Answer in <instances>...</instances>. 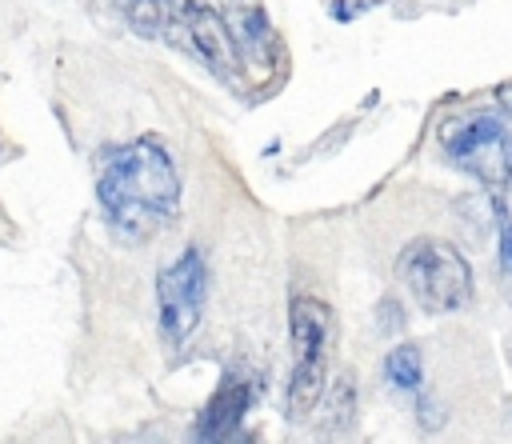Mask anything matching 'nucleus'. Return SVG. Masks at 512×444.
<instances>
[{"instance_id": "nucleus-1", "label": "nucleus", "mask_w": 512, "mask_h": 444, "mask_svg": "<svg viewBox=\"0 0 512 444\" xmlns=\"http://www.w3.org/2000/svg\"><path fill=\"white\" fill-rule=\"evenodd\" d=\"M96 200L108 228L132 244L152 240L180 208V172L156 136L112 148L96 176Z\"/></svg>"}, {"instance_id": "nucleus-2", "label": "nucleus", "mask_w": 512, "mask_h": 444, "mask_svg": "<svg viewBox=\"0 0 512 444\" xmlns=\"http://www.w3.org/2000/svg\"><path fill=\"white\" fill-rule=\"evenodd\" d=\"M396 272L412 292V300L432 316L456 312L472 300V264L448 240H432V236L412 240L396 256Z\"/></svg>"}, {"instance_id": "nucleus-3", "label": "nucleus", "mask_w": 512, "mask_h": 444, "mask_svg": "<svg viewBox=\"0 0 512 444\" xmlns=\"http://www.w3.org/2000/svg\"><path fill=\"white\" fill-rule=\"evenodd\" d=\"M292 376H288V416L304 420L320 396L328 376V344L336 332V312L316 296H296L292 312Z\"/></svg>"}, {"instance_id": "nucleus-4", "label": "nucleus", "mask_w": 512, "mask_h": 444, "mask_svg": "<svg viewBox=\"0 0 512 444\" xmlns=\"http://www.w3.org/2000/svg\"><path fill=\"white\" fill-rule=\"evenodd\" d=\"M208 304V264L200 248H184L176 260H168L156 276V316H160V336L168 348H184Z\"/></svg>"}, {"instance_id": "nucleus-5", "label": "nucleus", "mask_w": 512, "mask_h": 444, "mask_svg": "<svg viewBox=\"0 0 512 444\" xmlns=\"http://www.w3.org/2000/svg\"><path fill=\"white\" fill-rule=\"evenodd\" d=\"M444 152L456 168L472 172L484 184L512 180V116L500 112H472L444 132Z\"/></svg>"}, {"instance_id": "nucleus-6", "label": "nucleus", "mask_w": 512, "mask_h": 444, "mask_svg": "<svg viewBox=\"0 0 512 444\" xmlns=\"http://www.w3.org/2000/svg\"><path fill=\"white\" fill-rule=\"evenodd\" d=\"M164 40L188 48V52H192L200 64H208L220 80H240V76H244V52H240V44H236V32H232L228 20H224L216 8H208V4H196V0L176 4V16H172Z\"/></svg>"}, {"instance_id": "nucleus-7", "label": "nucleus", "mask_w": 512, "mask_h": 444, "mask_svg": "<svg viewBox=\"0 0 512 444\" xmlns=\"http://www.w3.org/2000/svg\"><path fill=\"white\" fill-rule=\"evenodd\" d=\"M252 400H256V384H252V376H244V372H228V376L220 380L216 396L208 400V408L200 412L192 436H196V440H232V436H240V424H244Z\"/></svg>"}, {"instance_id": "nucleus-8", "label": "nucleus", "mask_w": 512, "mask_h": 444, "mask_svg": "<svg viewBox=\"0 0 512 444\" xmlns=\"http://www.w3.org/2000/svg\"><path fill=\"white\" fill-rule=\"evenodd\" d=\"M112 4L140 36H168V24L176 16V0H112Z\"/></svg>"}, {"instance_id": "nucleus-9", "label": "nucleus", "mask_w": 512, "mask_h": 444, "mask_svg": "<svg viewBox=\"0 0 512 444\" xmlns=\"http://www.w3.org/2000/svg\"><path fill=\"white\" fill-rule=\"evenodd\" d=\"M492 216H496V268H500V284L512 300V180L496 184L492 196Z\"/></svg>"}, {"instance_id": "nucleus-10", "label": "nucleus", "mask_w": 512, "mask_h": 444, "mask_svg": "<svg viewBox=\"0 0 512 444\" xmlns=\"http://www.w3.org/2000/svg\"><path fill=\"white\" fill-rule=\"evenodd\" d=\"M384 376L400 392H420V380H424V356H420V348L416 344H396L384 356Z\"/></svg>"}, {"instance_id": "nucleus-11", "label": "nucleus", "mask_w": 512, "mask_h": 444, "mask_svg": "<svg viewBox=\"0 0 512 444\" xmlns=\"http://www.w3.org/2000/svg\"><path fill=\"white\" fill-rule=\"evenodd\" d=\"M496 100H500V108H504V112L512 116V84H504V88L496 92Z\"/></svg>"}]
</instances>
